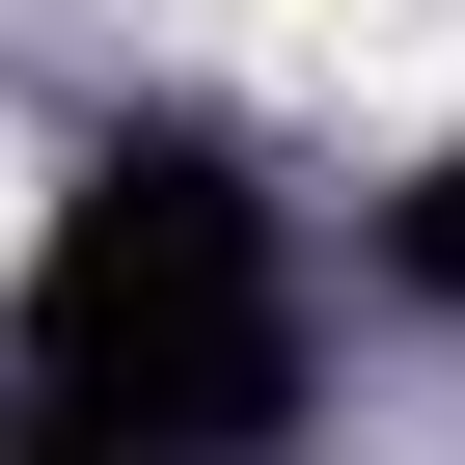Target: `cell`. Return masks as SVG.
<instances>
[{
  "label": "cell",
  "mask_w": 465,
  "mask_h": 465,
  "mask_svg": "<svg viewBox=\"0 0 465 465\" xmlns=\"http://www.w3.org/2000/svg\"><path fill=\"white\" fill-rule=\"evenodd\" d=\"M28 192H55V164H28V137H0V247H28Z\"/></svg>",
  "instance_id": "obj_1"
}]
</instances>
